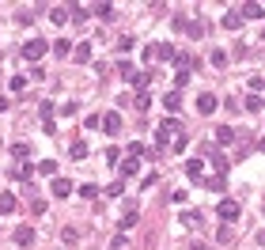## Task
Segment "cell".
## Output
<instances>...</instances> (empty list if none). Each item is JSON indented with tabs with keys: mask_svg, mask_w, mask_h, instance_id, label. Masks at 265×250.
Returning <instances> with one entry per match:
<instances>
[{
	"mask_svg": "<svg viewBox=\"0 0 265 250\" xmlns=\"http://www.w3.org/2000/svg\"><path fill=\"white\" fill-rule=\"evenodd\" d=\"M171 137H182V121H178V118L159 121V129H155V140H159V155H163V148H167V140H171Z\"/></svg>",
	"mask_w": 265,
	"mask_h": 250,
	"instance_id": "1",
	"label": "cell"
},
{
	"mask_svg": "<svg viewBox=\"0 0 265 250\" xmlns=\"http://www.w3.org/2000/svg\"><path fill=\"white\" fill-rule=\"evenodd\" d=\"M46 50H50V42H46V38H31V42H23V57H27V61H42Z\"/></svg>",
	"mask_w": 265,
	"mask_h": 250,
	"instance_id": "2",
	"label": "cell"
},
{
	"mask_svg": "<svg viewBox=\"0 0 265 250\" xmlns=\"http://www.w3.org/2000/svg\"><path fill=\"white\" fill-rule=\"evenodd\" d=\"M216 216H220L223 224H235V220H239V205H235V201H220V205H216Z\"/></svg>",
	"mask_w": 265,
	"mask_h": 250,
	"instance_id": "3",
	"label": "cell"
},
{
	"mask_svg": "<svg viewBox=\"0 0 265 250\" xmlns=\"http://www.w3.org/2000/svg\"><path fill=\"white\" fill-rule=\"evenodd\" d=\"M99 125H103V129H106V133L114 137V133H121V114H118V110L103 114V121H99Z\"/></svg>",
	"mask_w": 265,
	"mask_h": 250,
	"instance_id": "4",
	"label": "cell"
},
{
	"mask_svg": "<svg viewBox=\"0 0 265 250\" xmlns=\"http://www.w3.org/2000/svg\"><path fill=\"white\" fill-rule=\"evenodd\" d=\"M174 65H178V72H193L197 69V57L182 50V53H174Z\"/></svg>",
	"mask_w": 265,
	"mask_h": 250,
	"instance_id": "5",
	"label": "cell"
},
{
	"mask_svg": "<svg viewBox=\"0 0 265 250\" xmlns=\"http://www.w3.org/2000/svg\"><path fill=\"white\" fill-rule=\"evenodd\" d=\"M212 110H216V95H208V91L197 95V114H212Z\"/></svg>",
	"mask_w": 265,
	"mask_h": 250,
	"instance_id": "6",
	"label": "cell"
},
{
	"mask_svg": "<svg viewBox=\"0 0 265 250\" xmlns=\"http://www.w3.org/2000/svg\"><path fill=\"white\" fill-rule=\"evenodd\" d=\"M50 190H53V197H69V193H72V182L69 178H53Z\"/></svg>",
	"mask_w": 265,
	"mask_h": 250,
	"instance_id": "7",
	"label": "cell"
},
{
	"mask_svg": "<svg viewBox=\"0 0 265 250\" xmlns=\"http://www.w3.org/2000/svg\"><path fill=\"white\" fill-rule=\"evenodd\" d=\"M223 27H227V31H239V27H242V16H239V8L223 12Z\"/></svg>",
	"mask_w": 265,
	"mask_h": 250,
	"instance_id": "8",
	"label": "cell"
},
{
	"mask_svg": "<svg viewBox=\"0 0 265 250\" xmlns=\"http://www.w3.org/2000/svg\"><path fill=\"white\" fill-rule=\"evenodd\" d=\"M163 106H167L171 114H178L182 110V95H178V91H167V95H163Z\"/></svg>",
	"mask_w": 265,
	"mask_h": 250,
	"instance_id": "9",
	"label": "cell"
},
{
	"mask_svg": "<svg viewBox=\"0 0 265 250\" xmlns=\"http://www.w3.org/2000/svg\"><path fill=\"white\" fill-rule=\"evenodd\" d=\"M16 242L19 246H31L35 242V227H16Z\"/></svg>",
	"mask_w": 265,
	"mask_h": 250,
	"instance_id": "10",
	"label": "cell"
},
{
	"mask_svg": "<svg viewBox=\"0 0 265 250\" xmlns=\"http://www.w3.org/2000/svg\"><path fill=\"white\" fill-rule=\"evenodd\" d=\"M201 171H205V163H201V159H186V178H201Z\"/></svg>",
	"mask_w": 265,
	"mask_h": 250,
	"instance_id": "11",
	"label": "cell"
},
{
	"mask_svg": "<svg viewBox=\"0 0 265 250\" xmlns=\"http://www.w3.org/2000/svg\"><path fill=\"white\" fill-rule=\"evenodd\" d=\"M212 137H216V144H231V140H235V129H231V125H220Z\"/></svg>",
	"mask_w": 265,
	"mask_h": 250,
	"instance_id": "12",
	"label": "cell"
},
{
	"mask_svg": "<svg viewBox=\"0 0 265 250\" xmlns=\"http://www.w3.org/2000/svg\"><path fill=\"white\" fill-rule=\"evenodd\" d=\"M72 61H80V65H84V61H91V46H87V42H76V50H72Z\"/></svg>",
	"mask_w": 265,
	"mask_h": 250,
	"instance_id": "13",
	"label": "cell"
},
{
	"mask_svg": "<svg viewBox=\"0 0 265 250\" xmlns=\"http://www.w3.org/2000/svg\"><path fill=\"white\" fill-rule=\"evenodd\" d=\"M118 171H121V178H133V174L140 171V163H137V159H133V155H129V159H125V163L118 167Z\"/></svg>",
	"mask_w": 265,
	"mask_h": 250,
	"instance_id": "14",
	"label": "cell"
},
{
	"mask_svg": "<svg viewBox=\"0 0 265 250\" xmlns=\"http://www.w3.org/2000/svg\"><path fill=\"white\" fill-rule=\"evenodd\" d=\"M50 50L57 53V57H69V53H72V42H69V38H61V42H53Z\"/></svg>",
	"mask_w": 265,
	"mask_h": 250,
	"instance_id": "15",
	"label": "cell"
},
{
	"mask_svg": "<svg viewBox=\"0 0 265 250\" xmlns=\"http://www.w3.org/2000/svg\"><path fill=\"white\" fill-rule=\"evenodd\" d=\"M239 16H242V19H257V16H261V4H242Z\"/></svg>",
	"mask_w": 265,
	"mask_h": 250,
	"instance_id": "16",
	"label": "cell"
},
{
	"mask_svg": "<svg viewBox=\"0 0 265 250\" xmlns=\"http://www.w3.org/2000/svg\"><path fill=\"white\" fill-rule=\"evenodd\" d=\"M69 19H72V23H84V19H87V8H84V4H72V8H69Z\"/></svg>",
	"mask_w": 265,
	"mask_h": 250,
	"instance_id": "17",
	"label": "cell"
},
{
	"mask_svg": "<svg viewBox=\"0 0 265 250\" xmlns=\"http://www.w3.org/2000/svg\"><path fill=\"white\" fill-rule=\"evenodd\" d=\"M144 61H148V65L163 61V46H148V50H144Z\"/></svg>",
	"mask_w": 265,
	"mask_h": 250,
	"instance_id": "18",
	"label": "cell"
},
{
	"mask_svg": "<svg viewBox=\"0 0 265 250\" xmlns=\"http://www.w3.org/2000/svg\"><path fill=\"white\" fill-rule=\"evenodd\" d=\"M38 171H42L46 178H57V163H53V159H42V163H38Z\"/></svg>",
	"mask_w": 265,
	"mask_h": 250,
	"instance_id": "19",
	"label": "cell"
},
{
	"mask_svg": "<svg viewBox=\"0 0 265 250\" xmlns=\"http://www.w3.org/2000/svg\"><path fill=\"white\" fill-rule=\"evenodd\" d=\"M69 152H72V159H84V155H87V144H84V140H72Z\"/></svg>",
	"mask_w": 265,
	"mask_h": 250,
	"instance_id": "20",
	"label": "cell"
},
{
	"mask_svg": "<svg viewBox=\"0 0 265 250\" xmlns=\"http://www.w3.org/2000/svg\"><path fill=\"white\" fill-rule=\"evenodd\" d=\"M137 220H140V216H137V208H133V212L121 216V227H125V231H133V227H137Z\"/></svg>",
	"mask_w": 265,
	"mask_h": 250,
	"instance_id": "21",
	"label": "cell"
},
{
	"mask_svg": "<svg viewBox=\"0 0 265 250\" xmlns=\"http://www.w3.org/2000/svg\"><path fill=\"white\" fill-rule=\"evenodd\" d=\"M95 16L99 19H114V4H95Z\"/></svg>",
	"mask_w": 265,
	"mask_h": 250,
	"instance_id": "22",
	"label": "cell"
},
{
	"mask_svg": "<svg viewBox=\"0 0 265 250\" xmlns=\"http://www.w3.org/2000/svg\"><path fill=\"white\" fill-rule=\"evenodd\" d=\"M171 148H174V152H186V148H189V137H186V133H182V137H174Z\"/></svg>",
	"mask_w": 265,
	"mask_h": 250,
	"instance_id": "23",
	"label": "cell"
},
{
	"mask_svg": "<svg viewBox=\"0 0 265 250\" xmlns=\"http://www.w3.org/2000/svg\"><path fill=\"white\" fill-rule=\"evenodd\" d=\"M12 208H16V197H12V193H4V197H0V212H12Z\"/></svg>",
	"mask_w": 265,
	"mask_h": 250,
	"instance_id": "24",
	"label": "cell"
},
{
	"mask_svg": "<svg viewBox=\"0 0 265 250\" xmlns=\"http://www.w3.org/2000/svg\"><path fill=\"white\" fill-rule=\"evenodd\" d=\"M254 91H257V95L265 91V80L261 76H250V95H254Z\"/></svg>",
	"mask_w": 265,
	"mask_h": 250,
	"instance_id": "25",
	"label": "cell"
},
{
	"mask_svg": "<svg viewBox=\"0 0 265 250\" xmlns=\"http://www.w3.org/2000/svg\"><path fill=\"white\" fill-rule=\"evenodd\" d=\"M212 65H216V69H223V65H227V53H223V50H212Z\"/></svg>",
	"mask_w": 265,
	"mask_h": 250,
	"instance_id": "26",
	"label": "cell"
},
{
	"mask_svg": "<svg viewBox=\"0 0 265 250\" xmlns=\"http://www.w3.org/2000/svg\"><path fill=\"white\" fill-rule=\"evenodd\" d=\"M8 87H12V91H16V95H19V91H23V87H27V80H23V76H12V80H8Z\"/></svg>",
	"mask_w": 265,
	"mask_h": 250,
	"instance_id": "27",
	"label": "cell"
},
{
	"mask_svg": "<svg viewBox=\"0 0 265 250\" xmlns=\"http://www.w3.org/2000/svg\"><path fill=\"white\" fill-rule=\"evenodd\" d=\"M133 106H137V110H140V114H144V110H148V106H152V99H148V95H144V91H140V95H137V103H133Z\"/></svg>",
	"mask_w": 265,
	"mask_h": 250,
	"instance_id": "28",
	"label": "cell"
},
{
	"mask_svg": "<svg viewBox=\"0 0 265 250\" xmlns=\"http://www.w3.org/2000/svg\"><path fill=\"white\" fill-rule=\"evenodd\" d=\"M261 106H265L261 95H250V99H246V110H261Z\"/></svg>",
	"mask_w": 265,
	"mask_h": 250,
	"instance_id": "29",
	"label": "cell"
},
{
	"mask_svg": "<svg viewBox=\"0 0 265 250\" xmlns=\"http://www.w3.org/2000/svg\"><path fill=\"white\" fill-rule=\"evenodd\" d=\"M38 114H42V121H53V103H42V106H38Z\"/></svg>",
	"mask_w": 265,
	"mask_h": 250,
	"instance_id": "30",
	"label": "cell"
},
{
	"mask_svg": "<svg viewBox=\"0 0 265 250\" xmlns=\"http://www.w3.org/2000/svg\"><path fill=\"white\" fill-rule=\"evenodd\" d=\"M53 23H69V8H53Z\"/></svg>",
	"mask_w": 265,
	"mask_h": 250,
	"instance_id": "31",
	"label": "cell"
},
{
	"mask_svg": "<svg viewBox=\"0 0 265 250\" xmlns=\"http://www.w3.org/2000/svg\"><path fill=\"white\" fill-rule=\"evenodd\" d=\"M189 84V72H174V91H178V87H186Z\"/></svg>",
	"mask_w": 265,
	"mask_h": 250,
	"instance_id": "32",
	"label": "cell"
},
{
	"mask_svg": "<svg viewBox=\"0 0 265 250\" xmlns=\"http://www.w3.org/2000/svg\"><path fill=\"white\" fill-rule=\"evenodd\" d=\"M95 193H99V186H91V182H87V186H80V197H95Z\"/></svg>",
	"mask_w": 265,
	"mask_h": 250,
	"instance_id": "33",
	"label": "cell"
},
{
	"mask_svg": "<svg viewBox=\"0 0 265 250\" xmlns=\"http://www.w3.org/2000/svg\"><path fill=\"white\" fill-rule=\"evenodd\" d=\"M182 224H201V212H182Z\"/></svg>",
	"mask_w": 265,
	"mask_h": 250,
	"instance_id": "34",
	"label": "cell"
},
{
	"mask_svg": "<svg viewBox=\"0 0 265 250\" xmlns=\"http://www.w3.org/2000/svg\"><path fill=\"white\" fill-rule=\"evenodd\" d=\"M129 155H133V159H137V155H144V144H140V140H133V144H129Z\"/></svg>",
	"mask_w": 265,
	"mask_h": 250,
	"instance_id": "35",
	"label": "cell"
},
{
	"mask_svg": "<svg viewBox=\"0 0 265 250\" xmlns=\"http://www.w3.org/2000/svg\"><path fill=\"white\" fill-rule=\"evenodd\" d=\"M121 190H125L121 182H110V186H106V193H110V197H121Z\"/></svg>",
	"mask_w": 265,
	"mask_h": 250,
	"instance_id": "36",
	"label": "cell"
},
{
	"mask_svg": "<svg viewBox=\"0 0 265 250\" xmlns=\"http://www.w3.org/2000/svg\"><path fill=\"white\" fill-rule=\"evenodd\" d=\"M27 152H31L27 144H16V148H12V155H16V159H27Z\"/></svg>",
	"mask_w": 265,
	"mask_h": 250,
	"instance_id": "37",
	"label": "cell"
},
{
	"mask_svg": "<svg viewBox=\"0 0 265 250\" xmlns=\"http://www.w3.org/2000/svg\"><path fill=\"white\" fill-rule=\"evenodd\" d=\"M257 242H261V246H265V231H261V235H257Z\"/></svg>",
	"mask_w": 265,
	"mask_h": 250,
	"instance_id": "38",
	"label": "cell"
}]
</instances>
